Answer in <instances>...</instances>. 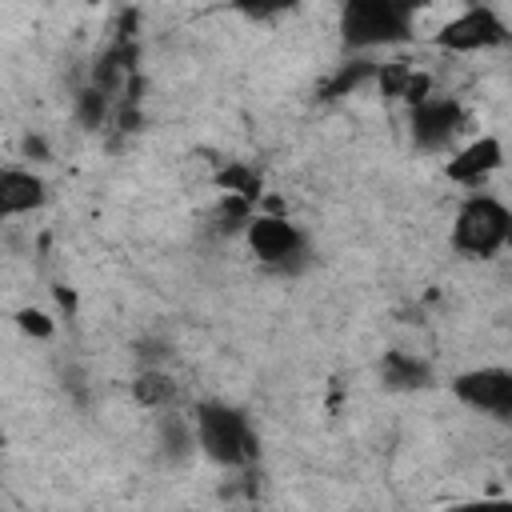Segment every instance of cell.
Listing matches in <instances>:
<instances>
[{"label": "cell", "mask_w": 512, "mask_h": 512, "mask_svg": "<svg viewBox=\"0 0 512 512\" xmlns=\"http://www.w3.org/2000/svg\"><path fill=\"white\" fill-rule=\"evenodd\" d=\"M192 424H196V448L220 464V468H252L260 456V436L252 428V420L244 416V408L224 404V400H200L192 408Z\"/></svg>", "instance_id": "1"}, {"label": "cell", "mask_w": 512, "mask_h": 512, "mask_svg": "<svg viewBox=\"0 0 512 512\" xmlns=\"http://www.w3.org/2000/svg\"><path fill=\"white\" fill-rule=\"evenodd\" d=\"M416 32V8L400 0H348L340 8V40L352 52L408 44Z\"/></svg>", "instance_id": "2"}, {"label": "cell", "mask_w": 512, "mask_h": 512, "mask_svg": "<svg viewBox=\"0 0 512 512\" xmlns=\"http://www.w3.org/2000/svg\"><path fill=\"white\" fill-rule=\"evenodd\" d=\"M512 232V208L488 192H468L452 220V248L468 260H492L500 248H508Z\"/></svg>", "instance_id": "3"}, {"label": "cell", "mask_w": 512, "mask_h": 512, "mask_svg": "<svg viewBox=\"0 0 512 512\" xmlns=\"http://www.w3.org/2000/svg\"><path fill=\"white\" fill-rule=\"evenodd\" d=\"M244 240H248V252L272 272H296L308 260V232L284 212H256Z\"/></svg>", "instance_id": "4"}, {"label": "cell", "mask_w": 512, "mask_h": 512, "mask_svg": "<svg viewBox=\"0 0 512 512\" xmlns=\"http://www.w3.org/2000/svg\"><path fill=\"white\" fill-rule=\"evenodd\" d=\"M432 40L444 52H492V48H508L512 44V28L504 24V16L496 8L468 4L464 12L444 20Z\"/></svg>", "instance_id": "5"}, {"label": "cell", "mask_w": 512, "mask_h": 512, "mask_svg": "<svg viewBox=\"0 0 512 512\" xmlns=\"http://www.w3.org/2000/svg\"><path fill=\"white\" fill-rule=\"evenodd\" d=\"M452 396L492 420H512V368L500 364H484V368H468L452 376Z\"/></svg>", "instance_id": "6"}, {"label": "cell", "mask_w": 512, "mask_h": 512, "mask_svg": "<svg viewBox=\"0 0 512 512\" xmlns=\"http://www.w3.org/2000/svg\"><path fill=\"white\" fill-rule=\"evenodd\" d=\"M468 116L456 96H428L424 104L408 108V140L420 152H448L464 132Z\"/></svg>", "instance_id": "7"}, {"label": "cell", "mask_w": 512, "mask_h": 512, "mask_svg": "<svg viewBox=\"0 0 512 512\" xmlns=\"http://www.w3.org/2000/svg\"><path fill=\"white\" fill-rule=\"evenodd\" d=\"M500 168H504V144H500V136H476V140L460 144L444 160V176L452 184H460V188H484Z\"/></svg>", "instance_id": "8"}, {"label": "cell", "mask_w": 512, "mask_h": 512, "mask_svg": "<svg viewBox=\"0 0 512 512\" xmlns=\"http://www.w3.org/2000/svg\"><path fill=\"white\" fill-rule=\"evenodd\" d=\"M48 200V184L32 168L0 172V216H28Z\"/></svg>", "instance_id": "9"}, {"label": "cell", "mask_w": 512, "mask_h": 512, "mask_svg": "<svg viewBox=\"0 0 512 512\" xmlns=\"http://www.w3.org/2000/svg\"><path fill=\"white\" fill-rule=\"evenodd\" d=\"M380 380H384V388H392V392H424V388L436 384V372H432V364H428L424 356H412V352L392 348V352H384V360H380Z\"/></svg>", "instance_id": "10"}, {"label": "cell", "mask_w": 512, "mask_h": 512, "mask_svg": "<svg viewBox=\"0 0 512 512\" xmlns=\"http://www.w3.org/2000/svg\"><path fill=\"white\" fill-rule=\"evenodd\" d=\"M156 448H160V456L168 460V464H184L192 452H200L196 448V424L188 420V416H180V412H160L156 416Z\"/></svg>", "instance_id": "11"}, {"label": "cell", "mask_w": 512, "mask_h": 512, "mask_svg": "<svg viewBox=\"0 0 512 512\" xmlns=\"http://www.w3.org/2000/svg\"><path fill=\"white\" fill-rule=\"evenodd\" d=\"M128 388H132V400L148 412H168L172 400H176V380L164 368H140Z\"/></svg>", "instance_id": "12"}, {"label": "cell", "mask_w": 512, "mask_h": 512, "mask_svg": "<svg viewBox=\"0 0 512 512\" xmlns=\"http://www.w3.org/2000/svg\"><path fill=\"white\" fill-rule=\"evenodd\" d=\"M376 60H368V56H356V60H348V64H340L320 88H316V96L320 100H340V96H352L360 84H368V80H376Z\"/></svg>", "instance_id": "13"}, {"label": "cell", "mask_w": 512, "mask_h": 512, "mask_svg": "<svg viewBox=\"0 0 512 512\" xmlns=\"http://www.w3.org/2000/svg\"><path fill=\"white\" fill-rule=\"evenodd\" d=\"M216 188H220V196H240V200H248V204H256V200L264 196L260 172L248 168V164H236V160L216 172Z\"/></svg>", "instance_id": "14"}, {"label": "cell", "mask_w": 512, "mask_h": 512, "mask_svg": "<svg viewBox=\"0 0 512 512\" xmlns=\"http://www.w3.org/2000/svg\"><path fill=\"white\" fill-rule=\"evenodd\" d=\"M256 204H248V200H240V196H220V208H216V228L220 232H248V224L256 220Z\"/></svg>", "instance_id": "15"}, {"label": "cell", "mask_w": 512, "mask_h": 512, "mask_svg": "<svg viewBox=\"0 0 512 512\" xmlns=\"http://www.w3.org/2000/svg\"><path fill=\"white\" fill-rule=\"evenodd\" d=\"M104 116H108V92H100L96 84L80 88V92H76V120H80L88 132H96V128L104 124Z\"/></svg>", "instance_id": "16"}, {"label": "cell", "mask_w": 512, "mask_h": 512, "mask_svg": "<svg viewBox=\"0 0 512 512\" xmlns=\"http://www.w3.org/2000/svg\"><path fill=\"white\" fill-rule=\"evenodd\" d=\"M408 80H412V68L408 64H400V60H392V64H380L376 68V84H380V92L388 96V100H404V88H408Z\"/></svg>", "instance_id": "17"}, {"label": "cell", "mask_w": 512, "mask_h": 512, "mask_svg": "<svg viewBox=\"0 0 512 512\" xmlns=\"http://www.w3.org/2000/svg\"><path fill=\"white\" fill-rule=\"evenodd\" d=\"M16 328H20L24 336H32V340H52L56 320H52L48 312H40V308H20V312H16Z\"/></svg>", "instance_id": "18"}, {"label": "cell", "mask_w": 512, "mask_h": 512, "mask_svg": "<svg viewBox=\"0 0 512 512\" xmlns=\"http://www.w3.org/2000/svg\"><path fill=\"white\" fill-rule=\"evenodd\" d=\"M448 512H512V500H504V496H480V500H460Z\"/></svg>", "instance_id": "19"}, {"label": "cell", "mask_w": 512, "mask_h": 512, "mask_svg": "<svg viewBox=\"0 0 512 512\" xmlns=\"http://www.w3.org/2000/svg\"><path fill=\"white\" fill-rule=\"evenodd\" d=\"M24 156H40V160H44V156H48L44 140H40V136H28V140H24Z\"/></svg>", "instance_id": "20"}, {"label": "cell", "mask_w": 512, "mask_h": 512, "mask_svg": "<svg viewBox=\"0 0 512 512\" xmlns=\"http://www.w3.org/2000/svg\"><path fill=\"white\" fill-rule=\"evenodd\" d=\"M56 300H60V308L76 312V292H72V288H56Z\"/></svg>", "instance_id": "21"}, {"label": "cell", "mask_w": 512, "mask_h": 512, "mask_svg": "<svg viewBox=\"0 0 512 512\" xmlns=\"http://www.w3.org/2000/svg\"><path fill=\"white\" fill-rule=\"evenodd\" d=\"M508 248H512V232H508Z\"/></svg>", "instance_id": "22"}]
</instances>
